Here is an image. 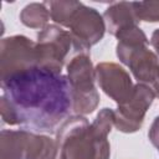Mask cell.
Wrapping results in <instances>:
<instances>
[{
    "instance_id": "cell-9",
    "label": "cell",
    "mask_w": 159,
    "mask_h": 159,
    "mask_svg": "<svg viewBox=\"0 0 159 159\" xmlns=\"http://www.w3.org/2000/svg\"><path fill=\"white\" fill-rule=\"evenodd\" d=\"M94 70L96 80L101 89L112 98L117 106L123 104L130 98L134 84L127 70L114 62H101Z\"/></svg>"
},
{
    "instance_id": "cell-17",
    "label": "cell",
    "mask_w": 159,
    "mask_h": 159,
    "mask_svg": "<svg viewBox=\"0 0 159 159\" xmlns=\"http://www.w3.org/2000/svg\"><path fill=\"white\" fill-rule=\"evenodd\" d=\"M148 138H149L150 143L159 152V116L155 117V119L153 120V123L149 128V132H148Z\"/></svg>"
},
{
    "instance_id": "cell-5",
    "label": "cell",
    "mask_w": 159,
    "mask_h": 159,
    "mask_svg": "<svg viewBox=\"0 0 159 159\" xmlns=\"http://www.w3.org/2000/svg\"><path fill=\"white\" fill-rule=\"evenodd\" d=\"M116 55L125 65L138 83L148 86L159 98V58L147 45L125 46L117 43Z\"/></svg>"
},
{
    "instance_id": "cell-15",
    "label": "cell",
    "mask_w": 159,
    "mask_h": 159,
    "mask_svg": "<svg viewBox=\"0 0 159 159\" xmlns=\"http://www.w3.org/2000/svg\"><path fill=\"white\" fill-rule=\"evenodd\" d=\"M132 4L139 22H159V1H139Z\"/></svg>"
},
{
    "instance_id": "cell-10",
    "label": "cell",
    "mask_w": 159,
    "mask_h": 159,
    "mask_svg": "<svg viewBox=\"0 0 159 159\" xmlns=\"http://www.w3.org/2000/svg\"><path fill=\"white\" fill-rule=\"evenodd\" d=\"M24 159H62V155L55 138L27 130Z\"/></svg>"
},
{
    "instance_id": "cell-11",
    "label": "cell",
    "mask_w": 159,
    "mask_h": 159,
    "mask_svg": "<svg viewBox=\"0 0 159 159\" xmlns=\"http://www.w3.org/2000/svg\"><path fill=\"white\" fill-rule=\"evenodd\" d=\"M103 19L107 31L113 36H116L124 29L139 25V20L137 19L133 10V4L128 1L112 2L111 6L106 9Z\"/></svg>"
},
{
    "instance_id": "cell-12",
    "label": "cell",
    "mask_w": 159,
    "mask_h": 159,
    "mask_svg": "<svg viewBox=\"0 0 159 159\" xmlns=\"http://www.w3.org/2000/svg\"><path fill=\"white\" fill-rule=\"evenodd\" d=\"M27 129H2L0 134V159H24Z\"/></svg>"
},
{
    "instance_id": "cell-16",
    "label": "cell",
    "mask_w": 159,
    "mask_h": 159,
    "mask_svg": "<svg viewBox=\"0 0 159 159\" xmlns=\"http://www.w3.org/2000/svg\"><path fill=\"white\" fill-rule=\"evenodd\" d=\"M0 112H1V119L4 123L9 125H17V118H16L15 111L4 96L0 97Z\"/></svg>"
},
{
    "instance_id": "cell-4",
    "label": "cell",
    "mask_w": 159,
    "mask_h": 159,
    "mask_svg": "<svg viewBox=\"0 0 159 159\" xmlns=\"http://www.w3.org/2000/svg\"><path fill=\"white\" fill-rule=\"evenodd\" d=\"M66 71L72 92V111L80 116L92 113L99 104V93L94 86L96 70L89 55L75 56L67 63Z\"/></svg>"
},
{
    "instance_id": "cell-8",
    "label": "cell",
    "mask_w": 159,
    "mask_h": 159,
    "mask_svg": "<svg viewBox=\"0 0 159 159\" xmlns=\"http://www.w3.org/2000/svg\"><path fill=\"white\" fill-rule=\"evenodd\" d=\"M67 29L73 39L87 51L103 39L107 30L103 15L84 4H81L77 9Z\"/></svg>"
},
{
    "instance_id": "cell-18",
    "label": "cell",
    "mask_w": 159,
    "mask_h": 159,
    "mask_svg": "<svg viewBox=\"0 0 159 159\" xmlns=\"http://www.w3.org/2000/svg\"><path fill=\"white\" fill-rule=\"evenodd\" d=\"M149 43L154 48V52L159 58V29L153 31V34L150 36V40H149Z\"/></svg>"
},
{
    "instance_id": "cell-13",
    "label": "cell",
    "mask_w": 159,
    "mask_h": 159,
    "mask_svg": "<svg viewBox=\"0 0 159 159\" xmlns=\"http://www.w3.org/2000/svg\"><path fill=\"white\" fill-rule=\"evenodd\" d=\"M51 20L61 26V27H68L75 12L81 6V1L76 0H57V1H45Z\"/></svg>"
},
{
    "instance_id": "cell-6",
    "label": "cell",
    "mask_w": 159,
    "mask_h": 159,
    "mask_svg": "<svg viewBox=\"0 0 159 159\" xmlns=\"http://www.w3.org/2000/svg\"><path fill=\"white\" fill-rule=\"evenodd\" d=\"M37 66L36 42L24 35L4 37L0 43L1 80L7 76Z\"/></svg>"
},
{
    "instance_id": "cell-3",
    "label": "cell",
    "mask_w": 159,
    "mask_h": 159,
    "mask_svg": "<svg viewBox=\"0 0 159 159\" xmlns=\"http://www.w3.org/2000/svg\"><path fill=\"white\" fill-rule=\"evenodd\" d=\"M80 53L89 55V51L84 50L70 31L63 30L56 24L47 25L37 34V66L42 68L62 73L63 66H67V63Z\"/></svg>"
},
{
    "instance_id": "cell-2",
    "label": "cell",
    "mask_w": 159,
    "mask_h": 159,
    "mask_svg": "<svg viewBox=\"0 0 159 159\" xmlns=\"http://www.w3.org/2000/svg\"><path fill=\"white\" fill-rule=\"evenodd\" d=\"M114 125V111L103 108L92 123L84 116H70L56 130L62 159H109L108 134Z\"/></svg>"
},
{
    "instance_id": "cell-14",
    "label": "cell",
    "mask_w": 159,
    "mask_h": 159,
    "mask_svg": "<svg viewBox=\"0 0 159 159\" xmlns=\"http://www.w3.org/2000/svg\"><path fill=\"white\" fill-rule=\"evenodd\" d=\"M51 19L50 11L45 2L27 4L20 12V21L30 29H45Z\"/></svg>"
},
{
    "instance_id": "cell-1",
    "label": "cell",
    "mask_w": 159,
    "mask_h": 159,
    "mask_svg": "<svg viewBox=\"0 0 159 159\" xmlns=\"http://www.w3.org/2000/svg\"><path fill=\"white\" fill-rule=\"evenodd\" d=\"M2 94L15 111L17 125L43 133H56L70 117L72 92L67 76L40 66L0 80Z\"/></svg>"
},
{
    "instance_id": "cell-7",
    "label": "cell",
    "mask_w": 159,
    "mask_h": 159,
    "mask_svg": "<svg viewBox=\"0 0 159 159\" xmlns=\"http://www.w3.org/2000/svg\"><path fill=\"white\" fill-rule=\"evenodd\" d=\"M155 98L154 92L145 84H134L130 98L114 111V127L122 133H134L143 125L144 117Z\"/></svg>"
}]
</instances>
